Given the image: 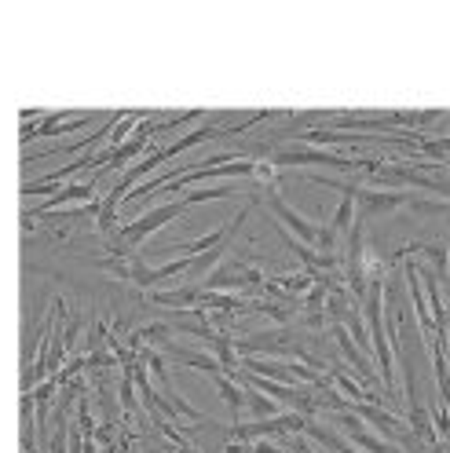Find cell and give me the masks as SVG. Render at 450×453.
Instances as JSON below:
<instances>
[{
    "label": "cell",
    "mask_w": 450,
    "mask_h": 453,
    "mask_svg": "<svg viewBox=\"0 0 450 453\" xmlns=\"http://www.w3.org/2000/svg\"><path fill=\"white\" fill-rule=\"evenodd\" d=\"M213 384H216V391L223 395V403L231 406V413H235V417H242V410H245V388H242L231 373H223V370L213 377Z\"/></svg>",
    "instance_id": "7c38bea8"
},
{
    "label": "cell",
    "mask_w": 450,
    "mask_h": 453,
    "mask_svg": "<svg viewBox=\"0 0 450 453\" xmlns=\"http://www.w3.org/2000/svg\"><path fill=\"white\" fill-rule=\"evenodd\" d=\"M443 118V110H425V113H384V118H341L333 121V132H392V128H414V125H432Z\"/></svg>",
    "instance_id": "52a82bcc"
},
{
    "label": "cell",
    "mask_w": 450,
    "mask_h": 453,
    "mask_svg": "<svg viewBox=\"0 0 450 453\" xmlns=\"http://www.w3.org/2000/svg\"><path fill=\"white\" fill-rule=\"evenodd\" d=\"M245 388V384H242ZM245 410L257 417V420H268V417H278L283 413V406H278L275 399H268L264 391H257V388H245Z\"/></svg>",
    "instance_id": "4fadbf2b"
},
{
    "label": "cell",
    "mask_w": 450,
    "mask_h": 453,
    "mask_svg": "<svg viewBox=\"0 0 450 453\" xmlns=\"http://www.w3.org/2000/svg\"><path fill=\"white\" fill-rule=\"evenodd\" d=\"M312 417L304 413H293V410H283L278 417H268V420H249V424H231V442H257V439H268V435H300L304 424Z\"/></svg>",
    "instance_id": "8992f818"
},
{
    "label": "cell",
    "mask_w": 450,
    "mask_h": 453,
    "mask_svg": "<svg viewBox=\"0 0 450 453\" xmlns=\"http://www.w3.org/2000/svg\"><path fill=\"white\" fill-rule=\"evenodd\" d=\"M271 168H290V165H330V168H345V173H355V168H374L377 161L367 157H345V154H333V150H315V147H286V150H275L268 157Z\"/></svg>",
    "instance_id": "5b68a950"
},
{
    "label": "cell",
    "mask_w": 450,
    "mask_h": 453,
    "mask_svg": "<svg viewBox=\"0 0 450 453\" xmlns=\"http://www.w3.org/2000/svg\"><path fill=\"white\" fill-rule=\"evenodd\" d=\"M228 453H231V449H228Z\"/></svg>",
    "instance_id": "9a60e30c"
},
{
    "label": "cell",
    "mask_w": 450,
    "mask_h": 453,
    "mask_svg": "<svg viewBox=\"0 0 450 453\" xmlns=\"http://www.w3.org/2000/svg\"><path fill=\"white\" fill-rule=\"evenodd\" d=\"M290 439H293V449H297V453H315V449H312V446H307V442H304L300 435H290Z\"/></svg>",
    "instance_id": "5bb4252c"
},
{
    "label": "cell",
    "mask_w": 450,
    "mask_h": 453,
    "mask_svg": "<svg viewBox=\"0 0 450 453\" xmlns=\"http://www.w3.org/2000/svg\"><path fill=\"white\" fill-rule=\"evenodd\" d=\"M92 121H96L92 113H84V118H70V113H48L41 125H30L22 132V143H34L37 135H70L77 128H89Z\"/></svg>",
    "instance_id": "30bf717a"
},
{
    "label": "cell",
    "mask_w": 450,
    "mask_h": 453,
    "mask_svg": "<svg viewBox=\"0 0 450 453\" xmlns=\"http://www.w3.org/2000/svg\"><path fill=\"white\" fill-rule=\"evenodd\" d=\"M264 202H268V209H271L278 219H283V226H286L290 238H297V242L307 245V249H319V242H322V234H326V223L304 219L300 212H293V209L286 205V197L278 194V183H271V187L264 190Z\"/></svg>",
    "instance_id": "277c9868"
},
{
    "label": "cell",
    "mask_w": 450,
    "mask_h": 453,
    "mask_svg": "<svg viewBox=\"0 0 450 453\" xmlns=\"http://www.w3.org/2000/svg\"><path fill=\"white\" fill-rule=\"evenodd\" d=\"M300 435H312L315 442H322V446H330L333 453H362L359 446H352V442H348L345 435H337L333 428H326V424H319V420H307V424H304V432H300Z\"/></svg>",
    "instance_id": "8fae6325"
},
{
    "label": "cell",
    "mask_w": 450,
    "mask_h": 453,
    "mask_svg": "<svg viewBox=\"0 0 450 453\" xmlns=\"http://www.w3.org/2000/svg\"><path fill=\"white\" fill-rule=\"evenodd\" d=\"M190 205H187V197H180V202H165V205H158V209H151V212H144L139 219H132V223H125V226H118V238H114V245H118V252H132L144 238H151L154 231H161L165 223H173V219H180L183 212H187Z\"/></svg>",
    "instance_id": "3957f363"
},
{
    "label": "cell",
    "mask_w": 450,
    "mask_h": 453,
    "mask_svg": "<svg viewBox=\"0 0 450 453\" xmlns=\"http://www.w3.org/2000/svg\"><path fill=\"white\" fill-rule=\"evenodd\" d=\"M362 311H367V336H370V351L377 358V377L388 399H396V365H392V344H388V326H384V274L374 271L367 281V293H362Z\"/></svg>",
    "instance_id": "6da1fadb"
},
{
    "label": "cell",
    "mask_w": 450,
    "mask_h": 453,
    "mask_svg": "<svg viewBox=\"0 0 450 453\" xmlns=\"http://www.w3.org/2000/svg\"><path fill=\"white\" fill-rule=\"evenodd\" d=\"M374 180L384 183L396 190L400 183H414V187H425V190H436V194H446V183L443 180H429L425 176V168H414V165H400V161H377L374 168Z\"/></svg>",
    "instance_id": "ba28073f"
},
{
    "label": "cell",
    "mask_w": 450,
    "mask_h": 453,
    "mask_svg": "<svg viewBox=\"0 0 450 453\" xmlns=\"http://www.w3.org/2000/svg\"><path fill=\"white\" fill-rule=\"evenodd\" d=\"M319 187H330L341 197H352L355 205V219L367 223L370 216H384V212H400L403 205L414 209V197L407 190H392V187H352V183H337V180H326V176H312Z\"/></svg>",
    "instance_id": "7a4b0ae2"
},
{
    "label": "cell",
    "mask_w": 450,
    "mask_h": 453,
    "mask_svg": "<svg viewBox=\"0 0 450 453\" xmlns=\"http://www.w3.org/2000/svg\"><path fill=\"white\" fill-rule=\"evenodd\" d=\"M96 190H99V180L92 176L89 183H70V187H59V190H55L51 194V202H44L41 209H30V212H26V219H37V216H48V212H59L63 205H89L92 202V197H96Z\"/></svg>",
    "instance_id": "9c48e42d"
}]
</instances>
